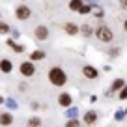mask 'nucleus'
I'll return each mask as SVG.
<instances>
[{
	"mask_svg": "<svg viewBox=\"0 0 127 127\" xmlns=\"http://www.w3.org/2000/svg\"><path fill=\"white\" fill-rule=\"evenodd\" d=\"M49 80H51V84H54V86H64V84H65V73L60 67H52L51 71H49Z\"/></svg>",
	"mask_w": 127,
	"mask_h": 127,
	"instance_id": "nucleus-1",
	"label": "nucleus"
},
{
	"mask_svg": "<svg viewBox=\"0 0 127 127\" xmlns=\"http://www.w3.org/2000/svg\"><path fill=\"white\" fill-rule=\"evenodd\" d=\"M95 34H97V37H99L101 41H105V43L112 41V37H114V36H112V32H110V28H107V26H99Z\"/></svg>",
	"mask_w": 127,
	"mask_h": 127,
	"instance_id": "nucleus-2",
	"label": "nucleus"
},
{
	"mask_svg": "<svg viewBox=\"0 0 127 127\" xmlns=\"http://www.w3.org/2000/svg\"><path fill=\"white\" fill-rule=\"evenodd\" d=\"M34 71H36L34 64H30V62H23V64H21V73H23L24 77H32Z\"/></svg>",
	"mask_w": 127,
	"mask_h": 127,
	"instance_id": "nucleus-3",
	"label": "nucleus"
},
{
	"mask_svg": "<svg viewBox=\"0 0 127 127\" xmlns=\"http://www.w3.org/2000/svg\"><path fill=\"white\" fill-rule=\"evenodd\" d=\"M17 17H19L21 21L28 19V17H30V9H28V6H19V8H17Z\"/></svg>",
	"mask_w": 127,
	"mask_h": 127,
	"instance_id": "nucleus-4",
	"label": "nucleus"
},
{
	"mask_svg": "<svg viewBox=\"0 0 127 127\" xmlns=\"http://www.w3.org/2000/svg\"><path fill=\"white\" fill-rule=\"evenodd\" d=\"M47 36H49V30L45 26H37L36 28V37L39 41H43V39H47Z\"/></svg>",
	"mask_w": 127,
	"mask_h": 127,
	"instance_id": "nucleus-5",
	"label": "nucleus"
},
{
	"mask_svg": "<svg viewBox=\"0 0 127 127\" xmlns=\"http://www.w3.org/2000/svg\"><path fill=\"white\" fill-rule=\"evenodd\" d=\"M82 73H84V77H88V79H95V77H97V71H95L92 65H86V67L82 69Z\"/></svg>",
	"mask_w": 127,
	"mask_h": 127,
	"instance_id": "nucleus-6",
	"label": "nucleus"
},
{
	"mask_svg": "<svg viewBox=\"0 0 127 127\" xmlns=\"http://www.w3.org/2000/svg\"><path fill=\"white\" fill-rule=\"evenodd\" d=\"M58 99H60V105H64V107H69V105H71V95L69 94H62Z\"/></svg>",
	"mask_w": 127,
	"mask_h": 127,
	"instance_id": "nucleus-7",
	"label": "nucleus"
},
{
	"mask_svg": "<svg viewBox=\"0 0 127 127\" xmlns=\"http://www.w3.org/2000/svg\"><path fill=\"white\" fill-rule=\"evenodd\" d=\"M0 69H2L4 73H9V71L13 69V65H11V62H9V60H2V62H0Z\"/></svg>",
	"mask_w": 127,
	"mask_h": 127,
	"instance_id": "nucleus-8",
	"label": "nucleus"
},
{
	"mask_svg": "<svg viewBox=\"0 0 127 127\" xmlns=\"http://www.w3.org/2000/svg\"><path fill=\"white\" fill-rule=\"evenodd\" d=\"M11 122H13L11 114H2V116H0V123H2V125H9Z\"/></svg>",
	"mask_w": 127,
	"mask_h": 127,
	"instance_id": "nucleus-9",
	"label": "nucleus"
},
{
	"mask_svg": "<svg viewBox=\"0 0 127 127\" xmlns=\"http://www.w3.org/2000/svg\"><path fill=\"white\" fill-rule=\"evenodd\" d=\"M65 32H67V34H77L79 28H77V24H73V23H65Z\"/></svg>",
	"mask_w": 127,
	"mask_h": 127,
	"instance_id": "nucleus-10",
	"label": "nucleus"
},
{
	"mask_svg": "<svg viewBox=\"0 0 127 127\" xmlns=\"http://www.w3.org/2000/svg\"><path fill=\"white\" fill-rule=\"evenodd\" d=\"M69 8L75 9V11H80V8H82V2H80V0H71V2H69Z\"/></svg>",
	"mask_w": 127,
	"mask_h": 127,
	"instance_id": "nucleus-11",
	"label": "nucleus"
},
{
	"mask_svg": "<svg viewBox=\"0 0 127 127\" xmlns=\"http://www.w3.org/2000/svg\"><path fill=\"white\" fill-rule=\"evenodd\" d=\"M95 120H97V116H95V112H88V114L84 116V122H86V123H94Z\"/></svg>",
	"mask_w": 127,
	"mask_h": 127,
	"instance_id": "nucleus-12",
	"label": "nucleus"
},
{
	"mask_svg": "<svg viewBox=\"0 0 127 127\" xmlns=\"http://www.w3.org/2000/svg\"><path fill=\"white\" fill-rule=\"evenodd\" d=\"M28 127H41V120H39V118L28 120Z\"/></svg>",
	"mask_w": 127,
	"mask_h": 127,
	"instance_id": "nucleus-13",
	"label": "nucleus"
},
{
	"mask_svg": "<svg viewBox=\"0 0 127 127\" xmlns=\"http://www.w3.org/2000/svg\"><path fill=\"white\" fill-rule=\"evenodd\" d=\"M41 58H45L43 51H34V52H32V60H41Z\"/></svg>",
	"mask_w": 127,
	"mask_h": 127,
	"instance_id": "nucleus-14",
	"label": "nucleus"
},
{
	"mask_svg": "<svg viewBox=\"0 0 127 127\" xmlns=\"http://www.w3.org/2000/svg\"><path fill=\"white\" fill-rule=\"evenodd\" d=\"M120 88H123V80L122 79H116L114 82H112V90H120Z\"/></svg>",
	"mask_w": 127,
	"mask_h": 127,
	"instance_id": "nucleus-15",
	"label": "nucleus"
},
{
	"mask_svg": "<svg viewBox=\"0 0 127 127\" xmlns=\"http://www.w3.org/2000/svg\"><path fill=\"white\" fill-rule=\"evenodd\" d=\"M9 30V26L6 23H0V34H6V32Z\"/></svg>",
	"mask_w": 127,
	"mask_h": 127,
	"instance_id": "nucleus-16",
	"label": "nucleus"
},
{
	"mask_svg": "<svg viewBox=\"0 0 127 127\" xmlns=\"http://www.w3.org/2000/svg\"><path fill=\"white\" fill-rule=\"evenodd\" d=\"M120 99H127V86L122 88V92H120Z\"/></svg>",
	"mask_w": 127,
	"mask_h": 127,
	"instance_id": "nucleus-17",
	"label": "nucleus"
},
{
	"mask_svg": "<svg viewBox=\"0 0 127 127\" xmlns=\"http://www.w3.org/2000/svg\"><path fill=\"white\" fill-rule=\"evenodd\" d=\"M8 45H9V47H13V49H15L17 52H21V51H23V47H21V45H15L13 41H8Z\"/></svg>",
	"mask_w": 127,
	"mask_h": 127,
	"instance_id": "nucleus-18",
	"label": "nucleus"
},
{
	"mask_svg": "<svg viewBox=\"0 0 127 127\" xmlns=\"http://www.w3.org/2000/svg\"><path fill=\"white\" fill-rule=\"evenodd\" d=\"M82 34H84V36H90V34H92V28L88 26V24H86V26L82 28Z\"/></svg>",
	"mask_w": 127,
	"mask_h": 127,
	"instance_id": "nucleus-19",
	"label": "nucleus"
},
{
	"mask_svg": "<svg viewBox=\"0 0 127 127\" xmlns=\"http://www.w3.org/2000/svg\"><path fill=\"white\" fill-rule=\"evenodd\" d=\"M67 116H69V118H75V116H77V108H69V110H67Z\"/></svg>",
	"mask_w": 127,
	"mask_h": 127,
	"instance_id": "nucleus-20",
	"label": "nucleus"
},
{
	"mask_svg": "<svg viewBox=\"0 0 127 127\" xmlns=\"http://www.w3.org/2000/svg\"><path fill=\"white\" fill-rule=\"evenodd\" d=\"M90 11H92V8H90V6H82L79 13H90Z\"/></svg>",
	"mask_w": 127,
	"mask_h": 127,
	"instance_id": "nucleus-21",
	"label": "nucleus"
},
{
	"mask_svg": "<svg viewBox=\"0 0 127 127\" xmlns=\"http://www.w3.org/2000/svg\"><path fill=\"white\" fill-rule=\"evenodd\" d=\"M67 127H79V122H77V120L73 118L71 122H67Z\"/></svg>",
	"mask_w": 127,
	"mask_h": 127,
	"instance_id": "nucleus-22",
	"label": "nucleus"
},
{
	"mask_svg": "<svg viewBox=\"0 0 127 127\" xmlns=\"http://www.w3.org/2000/svg\"><path fill=\"white\" fill-rule=\"evenodd\" d=\"M120 6H122V9L127 11V0H120Z\"/></svg>",
	"mask_w": 127,
	"mask_h": 127,
	"instance_id": "nucleus-23",
	"label": "nucleus"
},
{
	"mask_svg": "<svg viewBox=\"0 0 127 127\" xmlns=\"http://www.w3.org/2000/svg\"><path fill=\"white\" fill-rule=\"evenodd\" d=\"M122 118H123V112L118 110V112H116V120H122Z\"/></svg>",
	"mask_w": 127,
	"mask_h": 127,
	"instance_id": "nucleus-24",
	"label": "nucleus"
},
{
	"mask_svg": "<svg viewBox=\"0 0 127 127\" xmlns=\"http://www.w3.org/2000/svg\"><path fill=\"white\" fill-rule=\"evenodd\" d=\"M125 30H127V21H125Z\"/></svg>",
	"mask_w": 127,
	"mask_h": 127,
	"instance_id": "nucleus-25",
	"label": "nucleus"
}]
</instances>
